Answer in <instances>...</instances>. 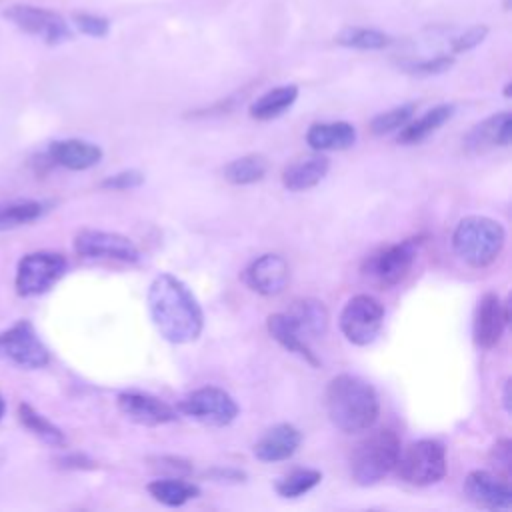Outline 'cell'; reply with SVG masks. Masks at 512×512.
Returning <instances> with one entry per match:
<instances>
[{"label": "cell", "mask_w": 512, "mask_h": 512, "mask_svg": "<svg viewBox=\"0 0 512 512\" xmlns=\"http://www.w3.org/2000/svg\"><path fill=\"white\" fill-rule=\"evenodd\" d=\"M148 312L158 334L170 344L196 342L204 330V312L192 290L174 274H158L146 294Z\"/></svg>", "instance_id": "1"}, {"label": "cell", "mask_w": 512, "mask_h": 512, "mask_svg": "<svg viewBox=\"0 0 512 512\" xmlns=\"http://www.w3.org/2000/svg\"><path fill=\"white\" fill-rule=\"evenodd\" d=\"M326 414L344 434L370 430L380 414V400L370 382L354 374L334 376L324 392Z\"/></svg>", "instance_id": "2"}, {"label": "cell", "mask_w": 512, "mask_h": 512, "mask_svg": "<svg viewBox=\"0 0 512 512\" xmlns=\"http://www.w3.org/2000/svg\"><path fill=\"white\" fill-rule=\"evenodd\" d=\"M506 244L504 226L488 216H466L452 232V248L472 268L490 266Z\"/></svg>", "instance_id": "3"}, {"label": "cell", "mask_w": 512, "mask_h": 512, "mask_svg": "<svg viewBox=\"0 0 512 512\" xmlns=\"http://www.w3.org/2000/svg\"><path fill=\"white\" fill-rule=\"evenodd\" d=\"M400 438L390 428H380L364 436L350 452V474L360 486H372L384 480L396 466Z\"/></svg>", "instance_id": "4"}, {"label": "cell", "mask_w": 512, "mask_h": 512, "mask_svg": "<svg viewBox=\"0 0 512 512\" xmlns=\"http://www.w3.org/2000/svg\"><path fill=\"white\" fill-rule=\"evenodd\" d=\"M420 246H422L420 236H412V238H404L394 244H386L364 258L360 272L368 282L376 284L378 288H382V290L392 288V286L400 284L410 274V270L418 258Z\"/></svg>", "instance_id": "5"}, {"label": "cell", "mask_w": 512, "mask_h": 512, "mask_svg": "<svg viewBox=\"0 0 512 512\" xmlns=\"http://www.w3.org/2000/svg\"><path fill=\"white\" fill-rule=\"evenodd\" d=\"M396 474L412 486H432L446 476V448L438 440H416L400 448L396 460Z\"/></svg>", "instance_id": "6"}, {"label": "cell", "mask_w": 512, "mask_h": 512, "mask_svg": "<svg viewBox=\"0 0 512 512\" xmlns=\"http://www.w3.org/2000/svg\"><path fill=\"white\" fill-rule=\"evenodd\" d=\"M176 410L212 428H224L232 424L240 412L236 400L218 386H202L188 392L182 400H178Z\"/></svg>", "instance_id": "7"}, {"label": "cell", "mask_w": 512, "mask_h": 512, "mask_svg": "<svg viewBox=\"0 0 512 512\" xmlns=\"http://www.w3.org/2000/svg\"><path fill=\"white\" fill-rule=\"evenodd\" d=\"M66 258L60 252L38 250L26 254L16 268L14 286L16 292L24 298L40 296L48 292L66 272Z\"/></svg>", "instance_id": "8"}, {"label": "cell", "mask_w": 512, "mask_h": 512, "mask_svg": "<svg viewBox=\"0 0 512 512\" xmlns=\"http://www.w3.org/2000/svg\"><path fill=\"white\" fill-rule=\"evenodd\" d=\"M384 324V306L370 294L352 296L340 316L338 326L344 338L354 346H368L380 334Z\"/></svg>", "instance_id": "9"}, {"label": "cell", "mask_w": 512, "mask_h": 512, "mask_svg": "<svg viewBox=\"0 0 512 512\" xmlns=\"http://www.w3.org/2000/svg\"><path fill=\"white\" fill-rule=\"evenodd\" d=\"M0 360L26 370H38L50 362V352L40 340L34 324L30 320H18L0 332Z\"/></svg>", "instance_id": "10"}, {"label": "cell", "mask_w": 512, "mask_h": 512, "mask_svg": "<svg viewBox=\"0 0 512 512\" xmlns=\"http://www.w3.org/2000/svg\"><path fill=\"white\" fill-rule=\"evenodd\" d=\"M4 18L10 20L22 32L42 38L48 46H58L62 42L72 40V30L68 22L58 12L46 8L14 4L4 10Z\"/></svg>", "instance_id": "11"}, {"label": "cell", "mask_w": 512, "mask_h": 512, "mask_svg": "<svg viewBox=\"0 0 512 512\" xmlns=\"http://www.w3.org/2000/svg\"><path fill=\"white\" fill-rule=\"evenodd\" d=\"M74 250L82 258L116 260L124 264L140 262L138 246L124 234L106 230H80L74 238Z\"/></svg>", "instance_id": "12"}, {"label": "cell", "mask_w": 512, "mask_h": 512, "mask_svg": "<svg viewBox=\"0 0 512 512\" xmlns=\"http://www.w3.org/2000/svg\"><path fill=\"white\" fill-rule=\"evenodd\" d=\"M510 322V298L500 300L496 292H486L474 310L472 336L474 344L482 350H492L498 346L504 328Z\"/></svg>", "instance_id": "13"}, {"label": "cell", "mask_w": 512, "mask_h": 512, "mask_svg": "<svg viewBox=\"0 0 512 512\" xmlns=\"http://www.w3.org/2000/svg\"><path fill=\"white\" fill-rule=\"evenodd\" d=\"M118 408L120 412L134 424L140 426H162V424H170L178 418V410L174 406H170L168 402H164L158 396H152L148 392H138V390H126L120 392L118 398Z\"/></svg>", "instance_id": "14"}, {"label": "cell", "mask_w": 512, "mask_h": 512, "mask_svg": "<svg viewBox=\"0 0 512 512\" xmlns=\"http://www.w3.org/2000/svg\"><path fill=\"white\" fill-rule=\"evenodd\" d=\"M464 496L478 508L486 510H510L512 488L506 476L492 474L488 470H472L464 480Z\"/></svg>", "instance_id": "15"}, {"label": "cell", "mask_w": 512, "mask_h": 512, "mask_svg": "<svg viewBox=\"0 0 512 512\" xmlns=\"http://www.w3.org/2000/svg\"><path fill=\"white\" fill-rule=\"evenodd\" d=\"M244 282L260 296H278L290 282V266L280 254H262L246 266Z\"/></svg>", "instance_id": "16"}, {"label": "cell", "mask_w": 512, "mask_h": 512, "mask_svg": "<svg viewBox=\"0 0 512 512\" xmlns=\"http://www.w3.org/2000/svg\"><path fill=\"white\" fill-rule=\"evenodd\" d=\"M512 140V114L508 110L496 112L476 126L464 136V148L472 154H482L492 148H506Z\"/></svg>", "instance_id": "17"}, {"label": "cell", "mask_w": 512, "mask_h": 512, "mask_svg": "<svg viewBox=\"0 0 512 512\" xmlns=\"http://www.w3.org/2000/svg\"><path fill=\"white\" fill-rule=\"evenodd\" d=\"M302 442V432L288 422L276 424L264 432L254 444V456L260 462H282L296 454Z\"/></svg>", "instance_id": "18"}, {"label": "cell", "mask_w": 512, "mask_h": 512, "mask_svg": "<svg viewBox=\"0 0 512 512\" xmlns=\"http://www.w3.org/2000/svg\"><path fill=\"white\" fill-rule=\"evenodd\" d=\"M48 156L54 164L68 170H88L102 160V148L88 140L64 138L50 142Z\"/></svg>", "instance_id": "19"}, {"label": "cell", "mask_w": 512, "mask_h": 512, "mask_svg": "<svg viewBox=\"0 0 512 512\" xmlns=\"http://www.w3.org/2000/svg\"><path fill=\"white\" fill-rule=\"evenodd\" d=\"M330 170V160L322 152H314L286 164L282 170V184L290 192H304L324 180Z\"/></svg>", "instance_id": "20"}, {"label": "cell", "mask_w": 512, "mask_h": 512, "mask_svg": "<svg viewBox=\"0 0 512 512\" xmlns=\"http://www.w3.org/2000/svg\"><path fill=\"white\" fill-rule=\"evenodd\" d=\"M288 318L292 320L294 328L298 330V334L308 342V340H316L322 338L328 332V322H330V314L324 306V302L316 300V298H300L294 300L290 310L286 312Z\"/></svg>", "instance_id": "21"}, {"label": "cell", "mask_w": 512, "mask_h": 512, "mask_svg": "<svg viewBox=\"0 0 512 512\" xmlns=\"http://www.w3.org/2000/svg\"><path fill=\"white\" fill-rule=\"evenodd\" d=\"M358 134L354 124L336 120V122H314L306 132V144L314 152H332L348 150L354 146Z\"/></svg>", "instance_id": "22"}, {"label": "cell", "mask_w": 512, "mask_h": 512, "mask_svg": "<svg viewBox=\"0 0 512 512\" xmlns=\"http://www.w3.org/2000/svg\"><path fill=\"white\" fill-rule=\"evenodd\" d=\"M266 328H268V334L288 352L296 354L298 358H302L306 364L310 366H320V360L318 356L312 352V348L308 346V342L298 334V330L294 328L292 320L288 318L286 312H276V314H270L266 318Z\"/></svg>", "instance_id": "23"}, {"label": "cell", "mask_w": 512, "mask_h": 512, "mask_svg": "<svg viewBox=\"0 0 512 512\" xmlns=\"http://www.w3.org/2000/svg\"><path fill=\"white\" fill-rule=\"evenodd\" d=\"M454 104H438L430 110H426L418 118H410L398 132V142L400 144H418L426 140L430 134H434L440 126H444L452 116H454Z\"/></svg>", "instance_id": "24"}, {"label": "cell", "mask_w": 512, "mask_h": 512, "mask_svg": "<svg viewBox=\"0 0 512 512\" xmlns=\"http://www.w3.org/2000/svg\"><path fill=\"white\" fill-rule=\"evenodd\" d=\"M298 98V86L296 84H282L276 86L268 92H264L262 96H258L250 108L248 114L254 120L266 122V120H274L278 116H282L284 112H288L292 108V104Z\"/></svg>", "instance_id": "25"}, {"label": "cell", "mask_w": 512, "mask_h": 512, "mask_svg": "<svg viewBox=\"0 0 512 512\" xmlns=\"http://www.w3.org/2000/svg\"><path fill=\"white\" fill-rule=\"evenodd\" d=\"M148 494L170 508H178L184 506L186 502L194 500L200 496V488L192 482H186L184 478L178 476H164L158 480H152L148 484Z\"/></svg>", "instance_id": "26"}, {"label": "cell", "mask_w": 512, "mask_h": 512, "mask_svg": "<svg viewBox=\"0 0 512 512\" xmlns=\"http://www.w3.org/2000/svg\"><path fill=\"white\" fill-rule=\"evenodd\" d=\"M268 168H270L268 158L264 154L252 152L228 162L222 174H224V180H228L234 186H248V184L260 182L266 176Z\"/></svg>", "instance_id": "27"}, {"label": "cell", "mask_w": 512, "mask_h": 512, "mask_svg": "<svg viewBox=\"0 0 512 512\" xmlns=\"http://www.w3.org/2000/svg\"><path fill=\"white\" fill-rule=\"evenodd\" d=\"M18 420L26 430H30L36 438H40L48 446H54V448L66 446L64 432L56 424H52L46 416H42L36 408H32L30 404H26V402L18 404Z\"/></svg>", "instance_id": "28"}, {"label": "cell", "mask_w": 512, "mask_h": 512, "mask_svg": "<svg viewBox=\"0 0 512 512\" xmlns=\"http://www.w3.org/2000/svg\"><path fill=\"white\" fill-rule=\"evenodd\" d=\"M334 42L338 46L354 48V50H384L394 42V38L382 30L364 28V26H346L334 36Z\"/></svg>", "instance_id": "29"}, {"label": "cell", "mask_w": 512, "mask_h": 512, "mask_svg": "<svg viewBox=\"0 0 512 512\" xmlns=\"http://www.w3.org/2000/svg\"><path fill=\"white\" fill-rule=\"evenodd\" d=\"M48 210L40 200H10L0 202V230H12L38 220Z\"/></svg>", "instance_id": "30"}, {"label": "cell", "mask_w": 512, "mask_h": 512, "mask_svg": "<svg viewBox=\"0 0 512 512\" xmlns=\"http://www.w3.org/2000/svg\"><path fill=\"white\" fill-rule=\"evenodd\" d=\"M322 482V472L316 468H296L276 482V492L282 498H298Z\"/></svg>", "instance_id": "31"}, {"label": "cell", "mask_w": 512, "mask_h": 512, "mask_svg": "<svg viewBox=\"0 0 512 512\" xmlns=\"http://www.w3.org/2000/svg\"><path fill=\"white\" fill-rule=\"evenodd\" d=\"M414 112H416V104L414 102H406V104L394 106V108H390L386 112H380V114H376L370 120V132L374 136H384V134L396 132L414 116Z\"/></svg>", "instance_id": "32"}, {"label": "cell", "mask_w": 512, "mask_h": 512, "mask_svg": "<svg viewBox=\"0 0 512 512\" xmlns=\"http://www.w3.org/2000/svg\"><path fill=\"white\" fill-rule=\"evenodd\" d=\"M454 64V54H436L416 62H408L402 68L412 76H434L450 70Z\"/></svg>", "instance_id": "33"}, {"label": "cell", "mask_w": 512, "mask_h": 512, "mask_svg": "<svg viewBox=\"0 0 512 512\" xmlns=\"http://www.w3.org/2000/svg\"><path fill=\"white\" fill-rule=\"evenodd\" d=\"M72 22H74V26H76L82 34L92 36V38H104V36L110 32V22H108V18L98 16V14L76 12V14L72 16Z\"/></svg>", "instance_id": "34"}, {"label": "cell", "mask_w": 512, "mask_h": 512, "mask_svg": "<svg viewBox=\"0 0 512 512\" xmlns=\"http://www.w3.org/2000/svg\"><path fill=\"white\" fill-rule=\"evenodd\" d=\"M486 36H488V26L476 24V26L464 30L462 34H458V36H454V38L450 40V54L456 56V54L468 52V50L476 48L478 44H482Z\"/></svg>", "instance_id": "35"}, {"label": "cell", "mask_w": 512, "mask_h": 512, "mask_svg": "<svg viewBox=\"0 0 512 512\" xmlns=\"http://www.w3.org/2000/svg\"><path fill=\"white\" fill-rule=\"evenodd\" d=\"M142 184H144V174L140 170L130 168V170H122L112 176H106L100 186L106 190H132Z\"/></svg>", "instance_id": "36"}, {"label": "cell", "mask_w": 512, "mask_h": 512, "mask_svg": "<svg viewBox=\"0 0 512 512\" xmlns=\"http://www.w3.org/2000/svg\"><path fill=\"white\" fill-rule=\"evenodd\" d=\"M152 462V468L162 472V474H168V476H186L192 472V464L180 456H158V458H150Z\"/></svg>", "instance_id": "37"}, {"label": "cell", "mask_w": 512, "mask_h": 512, "mask_svg": "<svg viewBox=\"0 0 512 512\" xmlns=\"http://www.w3.org/2000/svg\"><path fill=\"white\" fill-rule=\"evenodd\" d=\"M490 462L496 466V470L504 472V476H510L512 470V442L508 438L498 440L490 450Z\"/></svg>", "instance_id": "38"}, {"label": "cell", "mask_w": 512, "mask_h": 512, "mask_svg": "<svg viewBox=\"0 0 512 512\" xmlns=\"http://www.w3.org/2000/svg\"><path fill=\"white\" fill-rule=\"evenodd\" d=\"M204 476L212 482H218V484H240V482H246V472L244 470H238V468H222V466H216V468H210L204 472Z\"/></svg>", "instance_id": "39"}, {"label": "cell", "mask_w": 512, "mask_h": 512, "mask_svg": "<svg viewBox=\"0 0 512 512\" xmlns=\"http://www.w3.org/2000/svg\"><path fill=\"white\" fill-rule=\"evenodd\" d=\"M56 466L64 468V470H94L98 464L92 458H88L86 454L72 452V454H64V456L56 458Z\"/></svg>", "instance_id": "40"}, {"label": "cell", "mask_w": 512, "mask_h": 512, "mask_svg": "<svg viewBox=\"0 0 512 512\" xmlns=\"http://www.w3.org/2000/svg\"><path fill=\"white\" fill-rule=\"evenodd\" d=\"M502 406L510 414V410H512V406H510V378H506V382L502 386Z\"/></svg>", "instance_id": "41"}, {"label": "cell", "mask_w": 512, "mask_h": 512, "mask_svg": "<svg viewBox=\"0 0 512 512\" xmlns=\"http://www.w3.org/2000/svg\"><path fill=\"white\" fill-rule=\"evenodd\" d=\"M4 412H6V402H4V398L0 396V420L4 418Z\"/></svg>", "instance_id": "42"}, {"label": "cell", "mask_w": 512, "mask_h": 512, "mask_svg": "<svg viewBox=\"0 0 512 512\" xmlns=\"http://www.w3.org/2000/svg\"><path fill=\"white\" fill-rule=\"evenodd\" d=\"M504 96H506V98H510V82H508V84H506V88H504Z\"/></svg>", "instance_id": "43"}]
</instances>
